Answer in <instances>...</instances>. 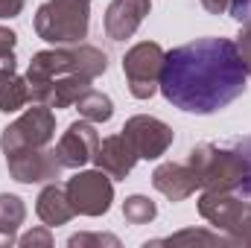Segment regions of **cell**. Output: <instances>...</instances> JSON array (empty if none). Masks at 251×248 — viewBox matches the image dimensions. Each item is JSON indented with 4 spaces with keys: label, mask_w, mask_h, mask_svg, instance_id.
<instances>
[{
    "label": "cell",
    "mask_w": 251,
    "mask_h": 248,
    "mask_svg": "<svg viewBox=\"0 0 251 248\" xmlns=\"http://www.w3.org/2000/svg\"><path fill=\"white\" fill-rule=\"evenodd\" d=\"M246 64L231 38H196L167 53L158 91L187 114H216L246 94Z\"/></svg>",
    "instance_id": "obj_1"
},
{
    "label": "cell",
    "mask_w": 251,
    "mask_h": 248,
    "mask_svg": "<svg viewBox=\"0 0 251 248\" xmlns=\"http://www.w3.org/2000/svg\"><path fill=\"white\" fill-rule=\"evenodd\" d=\"M187 167L196 173L199 187L216 190V193H243L246 184V161L243 155L231 146H213V143H199L190 149Z\"/></svg>",
    "instance_id": "obj_2"
},
{
    "label": "cell",
    "mask_w": 251,
    "mask_h": 248,
    "mask_svg": "<svg viewBox=\"0 0 251 248\" xmlns=\"http://www.w3.org/2000/svg\"><path fill=\"white\" fill-rule=\"evenodd\" d=\"M91 24V0H47L35 12V32L50 44H82Z\"/></svg>",
    "instance_id": "obj_3"
},
{
    "label": "cell",
    "mask_w": 251,
    "mask_h": 248,
    "mask_svg": "<svg viewBox=\"0 0 251 248\" xmlns=\"http://www.w3.org/2000/svg\"><path fill=\"white\" fill-rule=\"evenodd\" d=\"M199 213L216 231H222L231 240V246L251 248V201H243L234 193L204 190L199 198Z\"/></svg>",
    "instance_id": "obj_4"
},
{
    "label": "cell",
    "mask_w": 251,
    "mask_h": 248,
    "mask_svg": "<svg viewBox=\"0 0 251 248\" xmlns=\"http://www.w3.org/2000/svg\"><path fill=\"white\" fill-rule=\"evenodd\" d=\"M164 47L155 41H140L123 56V73L128 82V91L134 99H149L155 97L161 85V70H164Z\"/></svg>",
    "instance_id": "obj_5"
},
{
    "label": "cell",
    "mask_w": 251,
    "mask_h": 248,
    "mask_svg": "<svg viewBox=\"0 0 251 248\" xmlns=\"http://www.w3.org/2000/svg\"><path fill=\"white\" fill-rule=\"evenodd\" d=\"M56 137V114L50 105L44 102H32V108H26L12 125L3 128L0 134V149L15 152V149H26V146H50V140Z\"/></svg>",
    "instance_id": "obj_6"
},
{
    "label": "cell",
    "mask_w": 251,
    "mask_h": 248,
    "mask_svg": "<svg viewBox=\"0 0 251 248\" xmlns=\"http://www.w3.org/2000/svg\"><path fill=\"white\" fill-rule=\"evenodd\" d=\"M64 190H67V198L79 216H102V213H108V207L114 201L111 175H105L102 170L76 173L73 178H67Z\"/></svg>",
    "instance_id": "obj_7"
},
{
    "label": "cell",
    "mask_w": 251,
    "mask_h": 248,
    "mask_svg": "<svg viewBox=\"0 0 251 248\" xmlns=\"http://www.w3.org/2000/svg\"><path fill=\"white\" fill-rule=\"evenodd\" d=\"M6 167L9 175L21 184H50L64 170L56 149L50 146H26V149L6 152Z\"/></svg>",
    "instance_id": "obj_8"
},
{
    "label": "cell",
    "mask_w": 251,
    "mask_h": 248,
    "mask_svg": "<svg viewBox=\"0 0 251 248\" xmlns=\"http://www.w3.org/2000/svg\"><path fill=\"white\" fill-rule=\"evenodd\" d=\"M128 143L134 146V152L140 155V161H155L161 158L170 146H173V128L158 120V117H149V114H137V117H128L126 125L120 128Z\"/></svg>",
    "instance_id": "obj_9"
},
{
    "label": "cell",
    "mask_w": 251,
    "mask_h": 248,
    "mask_svg": "<svg viewBox=\"0 0 251 248\" xmlns=\"http://www.w3.org/2000/svg\"><path fill=\"white\" fill-rule=\"evenodd\" d=\"M97 146H100V134L91 120H76V123L67 125V131L62 134V140L56 143V155L62 161L64 170H79L85 167L88 161H94L97 155Z\"/></svg>",
    "instance_id": "obj_10"
},
{
    "label": "cell",
    "mask_w": 251,
    "mask_h": 248,
    "mask_svg": "<svg viewBox=\"0 0 251 248\" xmlns=\"http://www.w3.org/2000/svg\"><path fill=\"white\" fill-rule=\"evenodd\" d=\"M152 0H111L105 9V35L111 41H126L137 32V26L143 24V18L149 15Z\"/></svg>",
    "instance_id": "obj_11"
},
{
    "label": "cell",
    "mask_w": 251,
    "mask_h": 248,
    "mask_svg": "<svg viewBox=\"0 0 251 248\" xmlns=\"http://www.w3.org/2000/svg\"><path fill=\"white\" fill-rule=\"evenodd\" d=\"M137 161H140V155L134 152V146L128 143V137H126L123 131L105 137V140L97 146V155H94L97 170H102V173L111 175V178H126V175L134 170Z\"/></svg>",
    "instance_id": "obj_12"
},
{
    "label": "cell",
    "mask_w": 251,
    "mask_h": 248,
    "mask_svg": "<svg viewBox=\"0 0 251 248\" xmlns=\"http://www.w3.org/2000/svg\"><path fill=\"white\" fill-rule=\"evenodd\" d=\"M152 187H155L161 196H167L170 201H184V198H190V196L199 190V178H196V173L190 170L187 164H173V161H167V164H158V167H155V173H152Z\"/></svg>",
    "instance_id": "obj_13"
},
{
    "label": "cell",
    "mask_w": 251,
    "mask_h": 248,
    "mask_svg": "<svg viewBox=\"0 0 251 248\" xmlns=\"http://www.w3.org/2000/svg\"><path fill=\"white\" fill-rule=\"evenodd\" d=\"M35 213H38V219H41L44 225H50V228L67 225V222L76 216V210H73V204H70V198H67V190L59 187L56 181H50V184L38 193V198H35Z\"/></svg>",
    "instance_id": "obj_14"
},
{
    "label": "cell",
    "mask_w": 251,
    "mask_h": 248,
    "mask_svg": "<svg viewBox=\"0 0 251 248\" xmlns=\"http://www.w3.org/2000/svg\"><path fill=\"white\" fill-rule=\"evenodd\" d=\"M88 88H91V79H85L79 73H64V76H59L50 85V91L44 97V105H50V108H70V105L79 102V97Z\"/></svg>",
    "instance_id": "obj_15"
},
{
    "label": "cell",
    "mask_w": 251,
    "mask_h": 248,
    "mask_svg": "<svg viewBox=\"0 0 251 248\" xmlns=\"http://www.w3.org/2000/svg\"><path fill=\"white\" fill-rule=\"evenodd\" d=\"M26 219V204L15 193H0V246L18 243V228Z\"/></svg>",
    "instance_id": "obj_16"
},
{
    "label": "cell",
    "mask_w": 251,
    "mask_h": 248,
    "mask_svg": "<svg viewBox=\"0 0 251 248\" xmlns=\"http://www.w3.org/2000/svg\"><path fill=\"white\" fill-rule=\"evenodd\" d=\"M26 102H29L26 76H18L15 70H3L0 73V111L12 114V111H21Z\"/></svg>",
    "instance_id": "obj_17"
},
{
    "label": "cell",
    "mask_w": 251,
    "mask_h": 248,
    "mask_svg": "<svg viewBox=\"0 0 251 248\" xmlns=\"http://www.w3.org/2000/svg\"><path fill=\"white\" fill-rule=\"evenodd\" d=\"M76 108H79V117H85V120H91V123H108L111 114H114L111 97L102 94V91H94V88H88V91L79 97Z\"/></svg>",
    "instance_id": "obj_18"
},
{
    "label": "cell",
    "mask_w": 251,
    "mask_h": 248,
    "mask_svg": "<svg viewBox=\"0 0 251 248\" xmlns=\"http://www.w3.org/2000/svg\"><path fill=\"white\" fill-rule=\"evenodd\" d=\"M187 243H204V246H231V240L225 234H210V231H196L187 228L181 234H173V237H164V240H152L146 246H187Z\"/></svg>",
    "instance_id": "obj_19"
},
{
    "label": "cell",
    "mask_w": 251,
    "mask_h": 248,
    "mask_svg": "<svg viewBox=\"0 0 251 248\" xmlns=\"http://www.w3.org/2000/svg\"><path fill=\"white\" fill-rule=\"evenodd\" d=\"M123 216L128 225H149L158 216V207L146 196H128L123 201Z\"/></svg>",
    "instance_id": "obj_20"
},
{
    "label": "cell",
    "mask_w": 251,
    "mask_h": 248,
    "mask_svg": "<svg viewBox=\"0 0 251 248\" xmlns=\"http://www.w3.org/2000/svg\"><path fill=\"white\" fill-rule=\"evenodd\" d=\"M15 44H18V35L9 29V26H0V73L3 70H15L18 59H15Z\"/></svg>",
    "instance_id": "obj_21"
},
{
    "label": "cell",
    "mask_w": 251,
    "mask_h": 248,
    "mask_svg": "<svg viewBox=\"0 0 251 248\" xmlns=\"http://www.w3.org/2000/svg\"><path fill=\"white\" fill-rule=\"evenodd\" d=\"M70 248H85V246H111V248H120V240L114 234H73L67 240Z\"/></svg>",
    "instance_id": "obj_22"
},
{
    "label": "cell",
    "mask_w": 251,
    "mask_h": 248,
    "mask_svg": "<svg viewBox=\"0 0 251 248\" xmlns=\"http://www.w3.org/2000/svg\"><path fill=\"white\" fill-rule=\"evenodd\" d=\"M18 246L21 248H50L53 246V234H50V225H44V228H35V231H29V234H24V237H18Z\"/></svg>",
    "instance_id": "obj_23"
},
{
    "label": "cell",
    "mask_w": 251,
    "mask_h": 248,
    "mask_svg": "<svg viewBox=\"0 0 251 248\" xmlns=\"http://www.w3.org/2000/svg\"><path fill=\"white\" fill-rule=\"evenodd\" d=\"M234 149L243 155V161H246V184H243V193L251 196V137H243V140H237L234 143Z\"/></svg>",
    "instance_id": "obj_24"
},
{
    "label": "cell",
    "mask_w": 251,
    "mask_h": 248,
    "mask_svg": "<svg viewBox=\"0 0 251 248\" xmlns=\"http://www.w3.org/2000/svg\"><path fill=\"white\" fill-rule=\"evenodd\" d=\"M237 53L246 64V73L251 76V26H243V32L237 35Z\"/></svg>",
    "instance_id": "obj_25"
},
{
    "label": "cell",
    "mask_w": 251,
    "mask_h": 248,
    "mask_svg": "<svg viewBox=\"0 0 251 248\" xmlns=\"http://www.w3.org/2000/svg\"><path fill=\"white\" fill-rule=\"evenodd\" d=\"M228 15H231L237 24L251 26V0H231V6H228Z\"/></svg>",
    "instance_id": "obj_26"
},
{
    "label": "cell",
    "mask_w": 251,
    "mask_h": 248,
    "mask_svg": "<svg viewBox=\"0 0 251 248\" xmlns=\"http://www.w3.org/2000/svg\"><path fill=\"white\" fill-rule=\"evenodd\" d=\"M24 12V0H0V18H18Z\"/></svg>",
    "instance_id": "obj_27"
},
{
    "label": "cell",
    "mask_w": 251,
    "mask_h": 248,
    "mask_svg": "<svg viewBox=\"0 0 251 248\" xmlns=\"http://www.w3.org/2000/svg\"><path fill=\"white\" fill-rule=\"evenodd\" d=\"M201 6H204L210 15H228L231 0H201Z\"/></svg>",
    "instance_id": "obj_28"
}]
</instances>
